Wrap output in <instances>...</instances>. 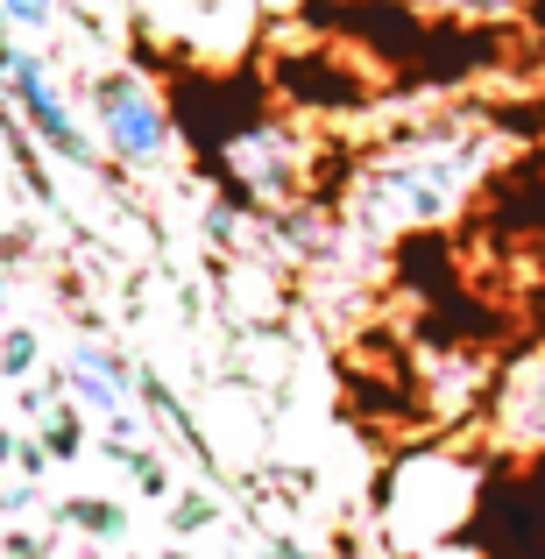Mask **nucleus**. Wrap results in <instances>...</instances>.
<instances>
[{"instance_id":"14","label":"nucleus","mask_w":545,"mask_h":559,"mask_svg":"<svg viewBox=\"0 0 545 559\" xmlns=\"http://www.w3.org/2000/svg\"><path fill=\"white\" fill-rule=\"evenodd\" d=\"M213 524V496H170V532H205Z\"/></svg>"},{"instance_id":"11","label":"nucleus","mask_w":545,"mask_h":559,"mask_svg":"<svg viewBox=\"0 0 545 559\" xmlns=\"http://www.w3.org/2000/svg\"><path fill=\"white\" fill-rule=\"evenodd\" d=\"M114 453H121V467L135 475V489H142V496H170V475H164V461H156V453L142 447V439H135V447H114Z\"/></svg>"},{"instance_id":"6","label":"nucleus","mask_w":545,"mask_h":559,"mask_svg":"<svg viewBox=\"0 0 545 559\" xmlns=\"http://www.w3.org/2000/svg\"><path fill=\"white\" fill-rule=\"evenodd\" d=\"M0 85L14 93V107H22V121L36 128L43 150L71 156V164H93V142H85V128L71 121V99H64V85L50 79V57L43 50H28L22 36H8L0 43Z\"/></svg>"},{"instance_id":"19","label":"nucleus","mask_w":545,"mask_h":559,"mask_svg":"<svg viewBox=\"0 0 545 559\" xmlns=\"http://www.w3.org/2000/svg\"><path fill=\"white\" fill-rule=\"evenodd\" d=\"M8 467H14V432L0 425V475H8Z\"/></svg>"},{"instance_id":"7","label":"nucleus","mask_w":545,"mask_h":559,"mask_svg":"<svg viewBox=\"0 0 545 559\" xmlns=\"http://www.w3.org/2000/svg\"><path fill=\"white\" fill-rule=\"evenodd\" d=\"M64 390L79 396V411H99V418H121L128 411V390H135V376H128L121 355H107V347H71L64 355Z\"/></svg>"},{"instance_id":"5","label":"nucleus","mask_w":545,"mask_h":559,"mask_svg":"<svg viewBox=\"0 0 545 559\" xmlns=\"http://www.w3.org/2000/svg\"><path fill=\"white\" fill-rule=\"evenodd\" d=\"M482 439H489V453H503V461H538L545 453V341L518 347V355L489 376Z\"/></svg>"},{"instance_id":"8","label":"nucleus","mask_w":545,"mask_h":559,"mask_svg":"<svg viewBox=\"0 0 545 559\" xmlns=\"http://www.w3.org/2000/svg\"><path fill=\"white\" fill-rule=\"evenodd\" d=\"M57 518H64L71 532H85V538H107V546H114V538H128V510L107 503V496H71Z\"/></svg>"},{"instance_id":"10","label":"nucleus","mask_w":545,"mask_h":559,"mask_svg":"<svg viewBox=\"0 0 545 559\" xmlns=\"http://www.w3.org/2000/svg\"><path fill=\"white\" fill-rule=\"evenodd\" d=\"M0 22H8V36H43V28L57 22V0H0Z\"/></svg>"},{"instance_id":"12","label":"nucleus","mask_w":545,"mask_h":559,"mask_svg":"<svg viewBox=\"0 0 545 559\" xmlns=\"http://www.w3.org/2000/svg\"><path fill=\"white\" fill-rule=\"evenodd\" d=\"M0 376H8V382H22V376H36V333H28V326H14V333H0Z\"/></svg>"},{"instance_id":"3","label":"nucleus","mask_w":545,"mask_h":559,"mask_svg":"<svg viewBox=\"0 0 545 559\" xmlns=\"http://www.w3.org/2000/svg\"><path fill=\"white\" fill-rule=\"evenodd\" d=\"M220 178L256 213H291L312 191V142L291 121H241L220 142Z\"/></svg>"},{"instance_id":"17","label":"nucleus","mask_w":545,"mask_h":559,"mask_svg":"<svg viewBox=\"0 0 545 559\" xmlns=\"http://www.w3.org/2000/svg\"><path fill=\"white\" fill-rule=\"evenodd\" d=\"M418 559H475V546H433V552H418Z\"/></svg>"},{"instance_id":"1","label":"nucleus","mask_w":545,"mask_h":559,"mask_svg":"<svg viewBox=\"0 0 545 559\" xmlns=\"http://www.w3.org/2000/svg\"><path fill=\"white\" fill-rule=\"evenodd\" d=\"M510 135L489 114H433L418 128H396L390 142L362 156L341 178V234L355 241H411L439 234L475 205V191L503 170Z\"/></svg>"},{"instance_id":"16","label":"nucleus","mask_w":545,"mask_h":559,"mask_svg":"<svg viewBox=\"0 0 545 559\" xmlns=\"http://www.w3.org/2000/svg\"><path fill=\"white\" fill-rule=\"evenodd\" d=\"M0 510H8V518H22V510H36V481H0Z\"/></svg>"},{"instance_id":"21","label":"nucleus","mask_w":545,"mask_h":559,"mask_svg":"<svg viewBox=\"0 0 545 559\" xmlns=\"http://www.w3.org/2000/svg\"><path fill=\"white\" fill-rule=\"evenodd\" d=\"M0 298H8V276H0Z\"/></svg>"},{"instance_id":"18","label":"nucleus","mask_w":545,"mask_h":559,"mask_svg":"<svg viewBox=\"0 0 545 559\" xmlns=\"http://www.w3.org/2000/svg\"><path fill=\"white\" fill-rule=\"evenodd\" d=\"M270 559H319V552H298L291 538H276V546H270Z\"/></svg>"},{"instance_id":"4","label":"nucleus","mask_w":545,"mask_h":559,"mask_svg":"<svg viewBox=\"0 0 545 559\" xmlns=\"http://www.w3.org/2000/svg\"><path fill=\"white\" fill-rule=\"evenodd\" d=\"M93 121L99 142H107L114 164L142 170V164H164L170 156V107L156 99V85L142 71H99L93 79Z\"/></svg>"},{"instance_id":"20","label":"nucleus","mask_w":545,"mask_h":559,"mask_svg":"<svg viewBox=\"0 0 545 559\" xmlns=\"http://www.w3.org/2000/svg\"><path fill=\"white\" fill-rule=\"evenodd\" d=\"M156 559H191V552H178V546H170V552H156Z\"/></svg>"},{"instance_id":"13","label":"nucleus","mask_w":545,"mask_h":559,"mask_svg":"<svg viewBox=\"0 0 545 559\" xmlns=\"http://www.w3.org/2000/svg\"><path fill=\"white\" fill-rule=\"evenodd\" d=\"M396 8H425V14H467V22H496L518 0H396Z\"/></svg>"},{"instance_id":"15","label":"nucleus","mask_w":545,"mask_h":559,"mask_svg":"<svg viewBox=\"0 0 545 559\" xmlns=\"http://www.w3.org/2000/svg\"><path fill=\"white\" fill-rule=\"evenodd\" d=\"M0 559H50V538H36V532H8V538H0Z\"/></svg>"},{"instance_id":"2","label":"nucleus","mask_w":545,"mask_h":559,"mask_svg":"<svg viewBox=\"0 0 545 559\" xmlns=\"http://www.w3.org/2000/svg\"><path fill=\"white\" fill-rule=\"evenodd\" d=\"M475 461H461L453 447H418L382 475L376 489V532L396 559H418L433 546H453V532L475 510Z\"/></svg>"},{"instance_id":"9","label":"nucleus","mask_w":545,"mask_h":559,"mask_svg":"<svg viewBox=\"0 0 545 559\" xmlns=\"http://www.w3.org/2000/svg\"><path fill=\"white\" fill-rule=\"evenodd\" d=\"M79 447H85V411L57 404L50 418H43V453H50V461H79Z\"/></svg>"}]
</instances>
